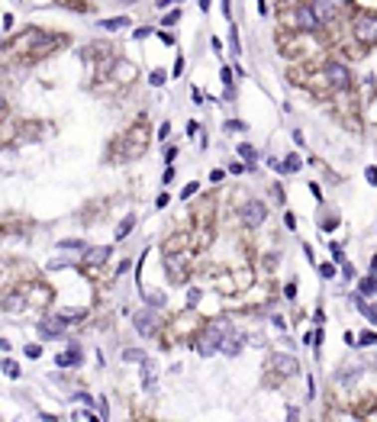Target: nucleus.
<instances>
[{
    "mask_svg": "<svg viewBox=\"0 0 377 422\" xmlns=\"http://www.w3.org/2000/svg\"><path fill=\"white\" fill-rule=\"evenodd\" d=\"M232 332V325L226 322V319H213V322L207 325V329L200 332V338H197V355L200 358H213L219 348H223V338Z\"/></svg>",
    "mask_w": 377,
    "mask_h": 422,
    "instance_id": "1",
    "label": "nucleus"
},
{
    "mask_svg": "<svg viewBox=\"0 0 377 422\" xmlns=\"http://www.w3.org/2000/svg\"><path fill=\"white\" fill-rule=\"evenodd\" d=\"M352 32H355V39L358 42H365V45H374L377 42V16H358L355 19V26H352Z\"/></svg>",
    "mask_w": 377,
    "mask_h": 422,
    "instance_id": "2",
    "label": "nucleus"
},
{
    "mask_svg": "<svg viewBox=\"0 0 377 422\" xmlns=\"http://www.w3.org/2000/svg\"><path fill=\"white\" fill-rule=\"evenodd\" d=\"M132 325H135V332H139L142 338H152L155 335V329H158V319H155V310L148 306V310H139L132 316Z\"/></svg>",
    "mask_w": 377,
    "mask_h": 422,
    "instance_id": "3",
    "label": "nucleus"
},
{
    "mask_svg": "<svg viewBox=\"0 0 377 422\" xmlns=\"http://www.w3.org/2000/svg\"><path fill=\"white\" fill-rule=\"evenodd\" d=\"M264 216H268V207H264L261 200H249V203L242 207V222H245L249 229H258V226L264 222Z\"/></svg>",
    "mask_w": 377,
    "mask_h": 422,
    "instance_id": "4",
    "label": "nucleus"
},
{
    "mask_svg": "<svg viewBox=\"0 0 377 422\" xmlns=\"http://www.w3.org/2000/svg\"><path fill=\"white\" fill-rule=\"evenodd\" d=\"M323 74H326V81L335 87V91H345V87L352 84V74H348V68H345V65H339V61H329Z\"/></svg>",
    "mask_w": 377,
    "mask_h": 422,
    "instance_id": "5",
    "label": "nucleus"
},
{
    "mask_svg": "<svg viewBox=\"0 0 377 422\" xmlns=\"http://www.w3.org/2000/svg\"><path fill=\"white\" fill-rule=\"evenodd\" d=\"M126 142H129V158H139L142 152H145V145H148V129L142 126H132L129 129V135H126Z\"/></svg>",
    "mask_w": 377,
    "mask_h": 422,
    "instance_id": "6",
    "label": "nucleus"
},
{
    "mask_svg": "<svg viewBox=\"0 0 377 422\" xmlns=\"http://www.w3.org/2000/svg\"><path fill=\"white\" fill-rule=\"evenodd\" d=\"M65 329H68L65 316H42V319H39V332H42V338H61Z\"/></svg>",
    "mask_w": 377,
    "mask_h": 422,
    "instance_id": "7",
    "label": "nucleus"
},
{
    "mask_svg": "<svg viewBox=\"0 0 377 422\" xmlns=\"http://www.w3.org/2000/svg\"><path fill=\"white\" fill-rule=\"evenodd\" d=\"M293 23L300 26V29H306V32H313V29H319V16H316V10L313 6H306V3H300L297 10H293Z\"/></svg>",
    "mask_w": 377,
    "mask_h": 422,
    "instance_id": "8",
    "label": "nucleus"
},
{
    "mask_svg": "<svg viewBox=\"0 0 377 422\" xmlns=\"http://www.w3.org/2000/svg\"><path fill=\"white\" fill-rule=\"evenodd\" d=\"M297 358H290V355H274L271 358V371L274 374H280V377H293L297 374Z\"/></svg>",
    "mask_w": 377,
    "mask_h": 422,
    "instance_id": "9",
    "label": "nucleus"
},
{
    "mask_svg": "<svg viewBox=\"0 0 377 422\" xmlns=\"http://www.w3.org/2000/svg\"><path fill=\"white\" fill-rule=\"evenodd\" d=\"M164 268H168V277L174 284L187 281V261H184V258H164Z\"/></svg>",
    "mask_w": 377,
    "mask_h": 422,
    "instance_id": "10",
    "label": "nucleus"
},
{
    "mask_svg": "<svg viewBox=\"0 0 377 422\" xmlns=\"http://www.w3.org/2000/svg\"><path fill=\"white\" fill-rule=\"evenodd\" d=\"M42 39H45V36H42L39 29H29V32H26V39L19 36L10 49H13V52H36V42H42Z\"/></svg>",
    "mask_w": 377,
    "mask_h": 422,
    "instance_id": "11",
    "label": "nucleus"
},
{
    "mask_svg": "<svg viewBox=\"0 0 377 422\" xmlns=\"http://www.w3.org/2000/svg\"><path fill=\"white\" fill-rule=\"evenodd\" d=\"M242 348H245V338L236 335V332H229V335L223 338V348H219V351H223L226 358H239V355H242Z\"/></svg>",
    "mask_w": 377,
    "mask_h": 422,
    "instance_id": "12",
    "label": "nucleus"
},
{
    "mask_svg": "<svg viewBox=\"0 0 377 422\" xmlns=\"http://www.w3.org/2000/svg\"><path fill=\"white\" fill-rule=\"evenodd\" d=\"M110 251H113L110 245H100V248H87V258H84V261L91 264V268H97V264H104L107 258H110Z\"/></svg>",
    "mask_w": 377,
    "mask_h": 422,
    "instance_id": "13",
    "label": "nucleus"
},
{
    "mask_svg": "<svg viewBox=\"0 0 377 422\" xmlns=\"http://www.w3.org/2000/svg\"><path fill=\"white\" fill-rule=\"evenodd\" d=\"M55 364H58V367H78V364H81V348H78V345H74V348H68L65 355L55 358Z\"/></svg>",
    "mask_w": 377,
    "mask_h": 422,
    "instance_id": "14",
    "label": "nucleus"
},
{
    "mask_svg": "<svg viewBox=\"0 0 377 422\" xmlns=\"http://www.w3.org/2000/svg\"><path fill=\"white\" fill-rule=\"evenodd\" d=\"M313 10H316V16H319V23H332V16H335V10H332V3H329V0H316V3H313Z\"/></svg>",
    "mask_w": 377,
    "mask_h": 422,
    "instance_id": "15",
    "label": "nucleus"
},
{
    "mask_svg": "<svg viewBox=\"0 0 377 422\" xmlns=\"http://www.w3.org/2000/svg\"><path fill=\"white\" fill-rule=\"evenodd\" d=\"M361 377V364H352V367H342L339 374H335V380L339 384H352V380H358Z\"/></svg>",
    "mask_w": 377,
    "mask_h": 422,
    "instance_id": "16",
    "label": "nucleus"
},
{
    "mask_svg": "<svg viewBox=\"0 0 377 422\" xmlns=\"http://www.w3.org/2000/svg\"><path fill=\"white\" fill-rule=\"evenodd\" d=\"M26 306V297L23 294H6V300H3V310L6 313H19Z\"/></svg>",
    "mask_w": 377,
    "mask_h": 422,
    "instance_id": "17",
    "label": "nucleus"
},
{
    "mask_svg": "<svg viewBox=\"0 0 377 422\" xmlns=\"http://www.w3.org/2000/svg\"><path fill=\"white\" fill-rule=\"evenodd\" d=\"M132 74H135V68L129 65V61H116V68H113L116 81H132Z\"/></svg>",
    "mask_w": 377,
    "mask_h": 422,
    "instance_id": "18",
    "label": "nucleus"
},
{
    "mask_svg": "<svg viewBox=\"0 0 377 422\" xmlns=\"http://www.w3.org/2000/svg\"><path fill=\"white\" fill-rule=\"evenodd\" d=\"M100 26H104L107 32H116V29H126V26H132V19H129V16H113V19H104Z\"/></svg>",
    "mask_w": 377,
    "mask_h": 422,
    "instance_id": "19",
    "label": "nucleus"
},
{
    "mask_svg": "<svg viewBox=\"0 0 377 422\" xmlns=\"http://www.w3.org/2000/svg\"><path fill=\"white\" fill-rule=\"evenodd\" d=\"M123 361H129V364H145L148 355H145L142 348H126V351H123Z\"/></svg>",
    "mask_w": 377,
    "mask_h": 422,
    "instance_id": "20",
    "label": "nucleus"
},
{
    "mask_svg": "<svg viewBox=\"0 0 377 422\" xmlns=\"http://www.w3.org/2000/svg\"><path fill=\"white\" fill-rule=\"evenodd\" d=\"M358 294H365V297H374L377 294V274H368L365 281L358 284Z\"/></svg>",
    "mask_w": 377,
    "mask_h": 422,
    "instance_id": "21",
    "label": "nucleus"
},
{
    "mask_svg": "<svg viewBox=\"0 0 377 422\" xmlns=\"http://www.w3.org/2000/svg\"><path fill=\"white\" fill-rule=\"evenodd\" d=\"M239 155H242V161H245V165H249V168H255V161H258V152H255V148L249 145V142H242V145H239Z\"/></svg>",
    "mask_w": 377,
    "mask_h": 422,
    "instance_id": "22",
    "label": "nucleus"
},
{
    "mask_svg": "<svg viewBox=\"0 0 377 422\" xmlns=\"http://www.w3.org/2000/svg\"><path fill=\"white\" fill-rule=\"evenodd\" d=\"M355 306H358V313H361V316H368V319H371V322L377 325V306H368L365 300H361V297H355Z\"/></svg>",
    "mask_w": 377,
    "mask_h": 422,
    "instance_id": "23",
    "label": "nucleus"
},
{
    "mask_svg": "<svg viewBox=\"0 0 377 422\" xmlns=\"http://www.w3.org/2000/svg\"><path fill=\"white\" fill-rule=\"evenodd\" d=\"M229 55H242V42H239V29L229 23Z\"/></svg>",
    "mask_w": 377,
    "mask_h": 422,
    "instance_id": "24",
    "label": "nucleus"
},
{
    "mask_svg": "<svg viewBox=\"0 0 377 422\" xmlns=\"http://www.w3.org/2000/svg\"><path fill=\"white\" fill-rule=\"evenodd\" d=\"M132 226H135V216H126V219H123L120 226H116V242H120V239H126V235L132 232Z\"/></svg>",
    "mask_w": 377,
    "mask_h": 422,
    "instance_id": "25",
    "label": "nucleus"
},
{
    "mask_svg": "<svg viewBox=\"0 0 377 422\" xmlns=\"http://www.w3.org/2000/svg\"><path fill=\"white\" fill-rule=\"evenodd\" d=\"M164 81H168V74H164L161 68H155V71L148 74V84H152V87H164Z\"/></svg>",
    "mask_w": 377,
    "mask_h": 422,
    "instance_id": "26",
    "label": "nucleus"
},
{
    "mask_svg": "<svg viewBox=\"0 0 377 422\" xmlns=\"http://www.w3.org/2000/svg\"><path fill=\"white\" fill-rule=\"evenodd\" d=\"M3 374H6L10 380H16V377H19V364L10 361V358H3Z\"/></svg>",
    "mask_w": 377,
    "mask_h": 422,
    "instance_id": "27",
    "label": "nucleus"
},
{
    "mask_svg": "<svg viewBox=\"0 0 377 422\" xmlns=\"http://www.w3.org/2000/svg\"><path fill=\"white\" fill-rule=\"evenodd\" d=\"M223 129H226V135H229V132H245L249 126H245L242 119H226V126H223Z\"/></svg>",
    "mask_w": 377,
    "mask_h": 422,
    "instance_id": "28",
    "label": "nucleus"
},
{
    "mask_svg": "<svg viewBox=\"0 0 377 422\" xmlns=\"http://www.w3.org/2000/svg\"><path fill=\"white\" fill-rule=\"evenodd\" d=\"M58 245H61V248H74V251H87V245L81 239H61Z\"/></svg>",
    "mask_w": 377,
    "mask_h": 422,
    "instance_id": "29",
    "label": "nucleus"
},
{
    "mask_svg": "<svg viewBox=\"0 0 377 422\" xmlns=\"http://www.w3.org/2000/svg\"><path fill=\"white\" fill-rule=\"evenodd\" d=\"M280 171H287V174H293V171H300V158L297 155H290V158L284 161V165H280Z\"/></svg>",
    "mask_w": 377,
    "mask_h": 422,
    "instance_id": "30",
    "label": "nucleus"
},
{
    "mask_svg": "<svg viewBox=\"0 0 377 422\" xmlns=\"http://www.w3.org/2000/svg\"><path fill=\"white\" fill-rule=\"evenodd\" d=\"M145 300H148V306L158 310V306H164V294H161V290H155V294H145Z\"/></svg>",
    "mask_w": 377,
    "mask_h": 422,
    "instance_id": "31",
    "label": "nucleus"
},
{
    "mask_svg": "<svg viewBox=\"0 0 377 422\" xmlns=\"http://www.w3.org/2000/svg\"><path fill=\"white\" fill-rule=\"evenodd\" d=\"M374 342H377V332H371V329H368V332H361L358 345H374Z\"/></svg>",
    "mask_w": 377,
    "mask_h": 422,
    "instance_id": "32",
    "label": "nucleus"
},
{
    "mask_svg": "<svg viewBox=\"0 0 377 422\" xmlns=\"http://www.w3.org/2000/svg\"><path fill=\"white\" fill-rule=\"evenodd\" d=\"M177 19H181V6H177V10H171L168 16H164V23H161V26H174Z\"/></svg>",
    "mask_w": 377,
    "mask_h": 422,
    "instance_id": "33",
    "label": "nucleus"
},
{
    "mask_svg": "<svg viewBox=\"0 0 377 422\" xmlns=\"http://www.w3.org/2000/svg\"><path fill=\"white\" fill-rule=\"evenodd\" d=\"M197 187H200V181H190L187 187L181 190V197H184V200H187V197H194V194H197Z\"/></svg>",
    "mask_w": 377,
    "mask_h": 422,
    "instance_id": "34",
    "label": "nucleus"
},
{
    "mask_svg": "<svg viewBox=\"0 0 377 422\" xmlns=\"http://www.w3.org/2000/svg\"><path fill=\"white\" fill-rule=\"evenodd\" d=\"M23 351H26V358H39L42 355V345H26Z\"/></svg>",
    "mask_w": 377,
    "mask_h": 422,
    "instance_id": "35",
    "label": "nucleus"
},
{
    "mask_svg": "<svg viewBox=\"0 0 377 422\" xmlns=\"http://www.w3.org/2000/svg\"><path fill=\"white\" fill-rule=\"evenodd\" d=\"M197 303H200V290L194 287V290H190V294H187V306H190V310H194Z\"/></svg>",
    "mask_w": 377,
    "mask_h": 422,
    "instance_id": "36",
    "label": "nucleus"
},
{
    "mask_svg": "<svg viewBox=\"0 0 377 422\" xmlns=\"http://www.w3.org/2000/svg\"><path fill=\"white\" fill-rule=\"evenodd\" d=\"M181 71H184V58L177 55V58H174V68H171V74H174V78H181Z\"/></svg>",
    "mask_w": 377,
    "mask_h": 422,
    "instance_id": "37",
    "label": "nucleus"
},
{
    "mask_svg": "<svg viewBox=\"0 0 377 422\" xmlns=\"http://www.w3.org/2000/svg\"><path fill=\"white\" fill-rule=\"evenodd\" d=\"M319 274H323L326 281H329V277H335V264H323V268H319Z\"/></svg>",
    "mask_w": 377,
    "mask_h": 422,
    "instance_id": "38",
    "label": "nucleus"
},
{
    "mask_svg": "<svg viewBox=\"0 0 377 422\" xmlns=\"http://www.w3.org/2000/svg\"><path fill=\"white\" fill-rule=\"evenodd\" d=\"M329 251H332V258H335V261H345V258H342V248H339L335 242H329Z\"/></svg>",
    "mask_w": 377,
    "mask_h": 422,
    "instance_id": "39",
    "label": "nucleus"
},
{
    "mask_svg": "<svg viewBox=\"0 0 377 422\" xmlns=\"http://www.w3.org/2000/svg\"><path fill=\"white\" fill-rule=\"evenodd\" d=\"M219 78H223V84H226V87H229V84H232V71H229V65H226V68H223V71H219Z\"/></svg>",
    "mask_w": 377,
    "mask_h": 422,
    "instance_id": "40",
    "label": "nucleus"
},
{
    "mask_svg": "<svg viewBox=\"0 0 377 422\" xmlns=\"http://www.w3.org/2000/svg\"><path fill=\"white\" fill-rule=\"evenodd\" d=\"M61 316L71 322V319H84V310H74V313H61Z\"/></svg>",
    "mask_w": 377,
    "mask_h": 422,
    "instance_id": "41",
    "label": "nucleus"
},
{
    "mask_svg": "<svg viewBox=\"0 0 377 422\" xmlns=\"http://www.w3.org/2000/svg\"><path fill=\"white\" fill-rule=\"evenodd\" d=\"M97 410H100V419H107V416H110V413H107V400H104V397L97 400Z\"/></svg>",
    "mask_w": 377,
    "mask_h": 422,
    "instance_id": "42",
    "label": "nucleus"
},
{
    "mask_svg": "<svg viewBox=\"0 0 377 422\" xmlns=\"http://www.w3.org/2000/svg\"><path fill=\"white\" fill-rule=\"evenodd\" d=\"M168 132H171V126H168V122H161V126H158V139H168Z\"/></svg>",
    "mask_w": 377,
    "mask_h": 422,
    "instance_id": "43",
    "label": "nucleus"
},
{
    "mask_svg": "<svg viewBox=\"0 0 377 422\" xmlns=\"http://www.w3.org/2000/svg\"><path fill=\"white\" fill-rule=\"evenodd\" d=\"M365 174H368V181H371V184H377V168H374V165H371V168H368V171H365Z\"/></svg>",
    "mask_w": 377,
    "mask_h": 422,
    "instance_id": "44",
    "label": "nucleus"
},
{
    "mask_svg": "<svg viewBox=\"0 0 377 422\" xmlns=\"http://www.w3.org/2000/svg\"><path fill=\"white\" fill-rule=\"evenodd\" d=\"M174 158H177V148H168V152H164V161H168V165H171V161H174Z\"/></svg>",
    "mask_w": 377,
    "mask_h": 422,
    "instance_id": "45",
    "label": "nucleus"
},
{
    "mask_svg": "<svg viewBox=\"0 0 377 422\" xmlns=\"http://www.w3.org/2000/svg\"><path fill=\"white\" fill-rule=\"evenodd\" d=\"M3 29H6V32L13 29V16H10V13H3Z\"/></svg>",
    "mask_w": 377,
    "mask_h": 422,
    "instance_id": "46",
    "label": "nucleus"
},
{
    "mask_svg": "<svg viewBox=\"0 0 377 422\" xmlns=\"http://www.w3.org/2000/svg\"><path fill=\"white\" fill-rule=\"evenodd\" d=\"M287 419H290V422H297V419H300V410H293V406H290V410H287Z\"/></svg>",
    "mask_w": 377,
    "mask_h": 422,
    "instance_id": "47",
    "label": "nucleus"
},
{
    "mask_svg": "<svg viewBox=\"0 0 377 422\" xmlns=\"http://www.w3.org/2000/svg\"><path fill=\"white\" fill-rule=\"evenodd\" d=\"M174 3L181 6V0H158V6H174Z\"/></svg>",
    "mask_w": 377,
    "mask_h": 422,
    "instance_id": "48",
    "label": "nucleus"
},
{
    "mask_svg": "<svg viewBox=\"0 0 377 422\" xmlns=\"http://www.w3.org/2000/svg\"><path fill=\"white\" fill-rule=\"evenodd\" d=\"M371 274H377V255H374V261H371Z\"/></svg>",
    "mask_w": 377,
    "mask_h": 422,
    "instance_id": "49",
    "label": "nucleus"
},
{
    "mask_svg": "<svg viewBox=\"0 0 377 422\" xmlns=\"http://www.w3.org/2000/svg\"><path fill=\"white\" fill-rule=\"evenodd\" d=\"M120 3H135V0H120Z\"/></svg>",
    "mask_w": 377,
    "mask_h": 422,
    "instance_id": "50",
    "label": "nucleus"
}]
</instances>
